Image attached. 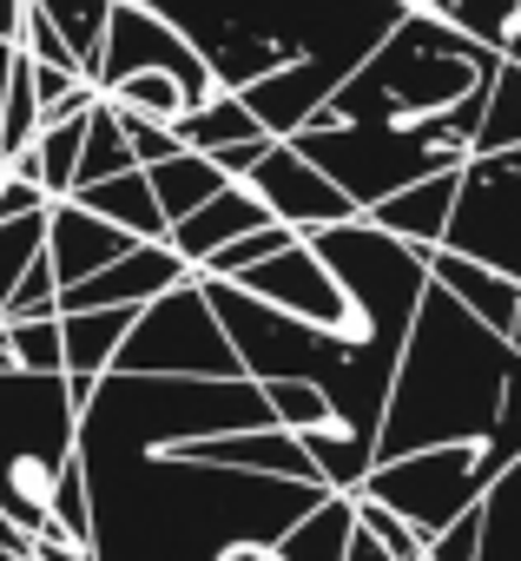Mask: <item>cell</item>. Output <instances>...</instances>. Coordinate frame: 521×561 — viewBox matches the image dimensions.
<instances>
[{"mask_svg": "<svg viewBox=\"0 0 521 561\" xmlns=\"http://www.w3.org/2000/svg\"><path fill=\"white\" fill-rule=\"evenodd\" d=\"M80 462L93 489V561H218L231 541L271 548L324 489L198 462L80 416Z\"/></svg>", "mask_w": 521, "mask_h": 561, "instance_id": "obj_1", "label": "cell"}, {"mask_svg": "<svg viewBox=\"0 0 521 561\" xmlns=\"http://www.w3.org/2000/svg\"><path fill=\"white\" fill-rule=\"evenodd\" d=\"M508 364H514L508 337H495L429 277L377 416V456H403L429 443H482L501 410Z\"/></svg>", "mask_w": 521, "mask_h": 561, "instance_id": "obj_2", "label": "cell"}, {"mask_svg": "<svg viewBox=\"0 0 521 561\" xmlns=\"http://www.w3.org/2000/svg\"><path fill=\"white\" fill-rule=\"evenodd\" d=\"M80 443L67 370H0V508L27 535L47 522V482Z\"/></svg>", "mask_w": 521, "mask_h": 561, "instance_id": "obj_3", "label": "cell"}, {"mask_svg": "<svg viewBox=\"0 0 521 561\" xmlns=\"http://www.w3.org/2000/svg\"><path fill=\"white\" fill-rule=\"evenodd\" d=\"M113 370H126V377H244V364H238L205 285H198V271L185 285L159 291L152 305H139Z\"/></svg>", "mask_w": 521, "mask_h": 561, "instance_id": "obj_4", "label": "cell"}, {"mask_svg": "<svg viewBox=\"0 0 521 561\" xmlns=\"http://www.w3.org/2000/svg\"><path fill=\"white\" fill-rule=\"evenodd\" d=\"M482 443H429V449H403V456H377L357 495L390 502L403 522H416V535H442L462 508L482 502V469H475Z\"/></svg>", "mask_w": 521, "mask_h": 561, "instance_id": "obj_5", "label": "cell"}, {"mask_svg": "<svg viewBox=\"0 0 521 561\" xmlns=\"http://www.w3.org/2000/svg\"><path fill=\"white\" fill-rule=\"evenodd\" d=\"M244 185L265 198L271 218H285L291 231H324V225L357 218V198H350L311 152H298L291 139H271V152L244 172Z\"/></svg>", "mask_w": 521, "mask_h": 561, "instance_id": "obj_6", "label": "cell"}, {"mask_svg": "<svg viewBox=\"0 0 521 561\" xmlns=\"http://www.w3.org/2000/svg\"><path fill=\"white\" fill-rule=\"evenodd\" d=\"M192 264L165 244V238H139L132 251H119L113 264H100L80 285H60V311H93V305H152L159 291L185 285Z\"/></svg>", "mask_w": 521, "mask_h": 561, "instance_id": "obj_7", "label": "cell"}, {"mask_svg": "<svg viewBox=\"0 0 521 561\" xmlns=\"http://www.w3.org/2000/svg\"><path fill=\"white\" fill-rule=\"evenodd\" d=\"M198 462H224V469H251V476H285V482H317V462L304 449L298 430L285 423H251V430H218V436H198V443H172ZM324 489V482H317Z\"/></svg>", "mask_w": 521, "mask_h": 561, "instance_id": "obj_8", "label": "cell"}, {"mask_svg": "<svg viewBox=\"0 0 521 561\" xmlns=\"http://www.w3.org/2000/svg\"><path fill=\"white\" fill-rule=\"evenodd\" d=\"M132 244H139V238H132L126 225L100 218V211L80 205V198H54V205H47V264H54L60 285H80V277H93L100 264H113V257L132 251Z\"/></svg>", "mask_w": 521, "mask_h": 561, "instance_id": "obj_9", "label": "cell"}, {"mask_svg": "<svg viewBox=\"0 0 521 561\" xmlns=\"http://www.w3.org/2000/svg\"><path fill=\"white\" fill-rule=\"evenodd\" d=\"M257 225H271V205L257 198L244 179H224L205 205H192L185 218H172V225H165V244L198 271L218 244H231V238H244V231H257Z\"/></svg>", "mask_w": 521, "mask_h": 561, "instance_id": "obj_10", "label": "cell"}, {"mask_svg": "<svg viewBox=\"0 0 521 561\" xmlns=\"http://www.w3.org/2000/svg\"><path fill=\"white\" fill-rule=\"evenodd\" d=\"M455 185H462V165L422 172V179L396 185L390 198L363 205V218H370L377 231H390V238L416 244V251H436V244H442V231H449V211H455Z\"/></svg>", "mask_w": 521, "mask_h": 561, "instance_id": "obj_11", "label": "cell"}, {"mask_svg": "<svg viewBox=\"0 0 521 561\" xmlns=\"http://www.w3.org/2000/svg\"><path fill=\"white\" fill-rule=\"evenodd\" d=\"M422 264H429V277H436V285H442L462 311H475L495 337H508L514 305H521V277H508V271H495V264H475V257H462V251H449V244L422 251Z\"/></svg>", "mask_w": 521, "mask_h": 561, "instance_id": "obj_12", "label": "cell"}, {"mask_svg": "<svg viewBox=\"0 0 521 561\" xmlns=\"http://www.w3.org/2000/svg\"><path fill=\"white\" fill-rule=\"evenodd\" d=\"M350 535H357V502L324 489L278 541H271V561H344L350 554Z\"/></svg>", "mask_w": 521, "mask_h": 561, "instance_id": "obj_13", "label": "cell"}, {"mask_svg": "<svg viewBox=\"0 0 521 561\" xmlns=\"http://www.w3.org/2000/svg\"><path fill=\"white\" fill-rule=\"evenodd\" d=\"M139 305H93V311H60V344H67V370L106 377L126 331H132Z\"/></svg>", "mask_w": 521, "mask_h": 561, "instance_id": "obj_14", "label": "cell"}, {"mask_svg": "<svg viewBox=\"0 0 521 561\" xmlns=\"http://www.w3.org/2000/svg\"><path fill=\"white\" fill-rule=\"evenodd\" d=\"M172 133H178V146H192V152H224V146L257 139V133H271V126L244 106V93H238V87H218L211 100L185 106V113L172 119Z\"/></svg>", "mask_w": 521, "mask_h": 561, "instance_id": "obj_15", "label": "cell"}, {"mask_svg": "<svg viewBox=\"0 0 521 561\" xmlns=\"http://www.w3.org/2000/svg\"><path fill=\"white\" fill-rule=\"evenodd\" d=\"M73 198L93 205L100 218L126 225L132 238H165V211H159V198H152L146 165H126V172H113V179H93V185H80Z\"/></svg>", "mask_w": 521, "mask_h": 561, "instance_id": "obj_16", "label": "cell"}, {"mask_svg": "<svg viewBox=\"0 0 521 561\" xmlns=\"http://www.w3.org/2000/svg\"><path fill=\"white\" fill-rule=\"evenodd\" d=\"M298 436H304V449H311L324 489H337V495H357V489H363V476H370V462H377V443H370V436H357V430H344V423H311V430H298Z\"/></svg>", "mask_w": 521, "mask_h": 561, "instance_id": "obj_17", "label": "cell"}, {"mask_svg": "<svg viewBox=\"0 0 521 561\" xmlns=\"http://www.w3.org/2000/svg\"><path fill=\"white\" fill-rule=\"evenodd\" d=\"M146 179H152V198H159V211H165V225L172 218H185L192 205H205L218 185H224V172H218V159L211 152H192V146H178L172 159H159V165H146Z\"/></svg>", "mask_w": 521, "mask_h": 561, "instance_id": "obj_18", "label": "cell"}, {"mask_svg": "<svg viewBox=\"0 0 521 561\" xmlns=\"http://www.w3.org/2000/svg\"><path fill=\"white\" fill-rule=\"evenodd\" d=\"M475 561H521V456L482 489V548Z\"/></svg>", "mask_w": 521, "mask_h": 561, "instance_id": "obj_19", "label": "cell"}, {"mask_svg": "<svg viewBox=\"0 0 521 561\" xmlns=\"http://www.w3.org/2000/svg\"><path fill=\"white\" fill-rule=\"evenodd\" d=\"M113 106H126V113H146V119H178L185 106H192V93H185V80L178 73H165V67H139V73H119V80H106L100 87Z\"/></svg>", "mask_w": 521, "mask_h": 561, "instance_id": "obj_20", "label": "cell"}, {"mask_svg": "<svg viewBox=\"0 0 521 561\" xmlns=\"http://www.w3.org/2000/svg\"><path fill=\"white\" fill-rule=\"evenodd\" d=\"M126 165H139V159H132V146H126V126H119L113 100L100 93V106L86 113V146H80L73 192H80V185H93V179H113V172H126ZM73 192H67V198H73Z\"/></svg>", "mask_w": 521, "mask_h": 561, "instance_id": "obj_21", "label": "cell"}, {"mask_svg": "<svg viewBox=\"0 0 521 561\" xmlns=\"http://www.w3.org/2000/svg\"><path fill=\"white\" fill-rule=\"evenodd\" d=\"M47 528H60L73 548H86L93 541V489H86V462H80V443H73V456L54 469V482H47Z\"/></svg>", "mask_w": 521, "mask_h": 561, "instance_id": "obj_22", "label": "cell"}, {"mask_svg": "<svg viewBox=\"0 0 521 561\" xmlns=\"http://www.w3.org/2000/svg\"><path fill=\"white\" fill-rule=\"evenodd\" d=\"M47 21L67 34V47L80 54V73L93 80L100 73V41H106V14H113V0H40Z\"/></svg>", "mask_w": 521, "mask_h": 561, "instance_id": "obj_23", "label": "cell"}, {"mask_svg": "<svg viewBox=\"0 0 521 561\" xmlns=\"http://www.w3.org/2000/svg\"><path fill=\"white\" fill-rule=\"evenodd\" d=\"M514 456H521V357L508 364V390H501V410H495V423H488V436H482V456H475L482 482H495V476H501Z\"/></svg>", "mask_w": 521, "mask_h": 561, "instance_id": "obj_24", "label": "cell"}, {"mask_svg": "<svg viewBox=\"0 0 521 561\" xmlns=\"http://www.w3.org/2000/svg\"><path fill=\"white\" fill-rule=\"evenodd\" d=\"M47 251V205L40 211H14L0 218V305H8V291L21 285V271Z\"/></svg>", "mask_w": 521, "mask_h": 561, "instance_id": "obj_25", "label": "cell"}, {"mask_svg": "<svg viewBox=\"0 0 521 561\" xmlns=\"http://www.w3.org/2000/svg\"><path fill=\"white\" fill-rule=\"evenodd\" d=\"M8 331V351L21 370H67V344H60V311L47 318H0Z\"/></svg>", "mask_w": 521, "mask_h": 561, "instance_id": "obj_26", "label": "cell"}, {"mask_svg": "<svg viewBox=\"0 0 521 561\" xmlns=\"http://www.w3.org/2000/svg\"><path fill=\"white\" fill-rule=\"evenodd\" d=\"M291 238H304V231H291L285 218H271V225H257V231H244V238L218 244V251L198 264V277H238V271H251V264H265L271 251H285Z\"/></svg>", "mask_w": 521, "mask_h": 561, "instance_id": "obj_27", "label": "cell"}, {"mask_svg": "<svg viewBox=\"0 0 521 561\" xmlns=\"http://www.w3.org/2000/svg\"><path fill=\"white\" fill-rule=\"evenodd\" d=\"M265 403L285 430H311V423H331V397L304 377H265Z\"/></svg>", "mask_w": 521, "mask_h": 561, "instance_id": "obj_28", "label": "cell"}, {"mask_svg": "<svg viewBox=\"0 0 521 561\" xmlns=\"http://www.w3.org/2000/svg\"><path fill=\"white\" fill-rule=\"evenodd\" d=\"M350 502H357V522L390 548V561H422V548H429V541L416 535V522H403V515H396L390 502H377V495H350Z\"/></svg>", "mask_w": 521, "mask_h": 561, "instance_id": "obj_29", "label": "cell"}, {"mask_svg": "<svg viewBox=\"0 0 521 561\" xmlns=\"http://www.w3.org/2000/svg\"><path fill=\"white\" fill-rule=\"evenodd\" d=\"M47 311H60V277H54V264H47V251L21 271V285L8 291V305H0V318H47Z\"/></svg>", "mask_w": 521, "mask_h": 561, "instance_id": "obj_30", "label": "cell"}, {"mask_svg": "<svg viewBox=\"0 0 521 561\" xmlns=\"http://www.w3.org/2000/svg\"><path fill=\"white\" fill-rule=\"evenodd\" d=\"M113 113H119L126 146H132V159H139V165H159V159H172V152H178V133H172L165 119H146V113H126V106H113Z\"/></svg>", "mask_w": 521, "mask_h": 561, "instance_id": "obj_31", "label": "cell"}, {"mask_svg": "<svg viewBox=\"0 0 521 561\" xmlns=\"http://www.w3.org/2000/svg\"><path fill=\"white\" fill-rule=\"evenodd\" d=\"M475 548H482V502L462 508L442 535H429V561H475Z\"/></svg>", "mask_w": 521, "mask_h": 561, "instance_id": "obj_32", "label": "cell"}, {"mask_svg": "<svg viewBox=\"0 0 521 561\" xmlns=\"http://www.w3.org/2000/svg\"><path fill=\"white\" fill-rule=\"evenodd\" d=\"M34 561H93V554H86V548H73L60 528H47V522H40V528H34Z\"/></svg>", "mask_w": 521, "mask_h": 561, "instance_id": "obj_33", "label": "cell"}, {"mask_svg": "<svg viewBox=\"0 0 521 561\" xmlns=\"http://www.w3.org/2000/svg\"><path fill=\"white\" fill-rule=\"evenodd\" d=\"M344 561H390V548H383V541L357 522V535H350V554H344Z\"/></svg>", "mask_w": 521, "mask_h": 561, "instance_id": "obj_34", "label": "cell"}, {"mask_svg": "<svg viewBox=\"0 0 521 561\" xmlns=\"http://www.w3.org/2000/svg\"><path fill=\"white\" fill-rule=\"evenodd\" d=\"M495 54H501V60H508V67H521V14H514V27H508V34H501V47H495Z\"/></svg>", "mask_w": 521, "mask_h": 561, "instance_id": "obj_35", "label": "cell"}, {"mask_svg": "<svg viewBox=\"0 0 521 561\" xmlns=\"http://www.w3.org/2000/svg\"><path fill=\"white\" fill-rule=\"evenodd\" d=\"M265 554H271V548H257V541H231L218 561H265Z\"/></svg>", "mask_w": 521, "mask_h": 561, "instance_id": "obj_36", "label": "cell"}, {"mask_svg": "<svg viewBox=\"0 0 521 561\" xmlns=\"http://www.w3.org/2000/svg\"><path fill=\"white\" fill-rule=\"evenodd\" d=\"M8 67H14V41H0V106H8Z\"/></svg>", "mask_w": 521, "mask_h": 561, "instance_id": "obj_37", "label": "cell"}, {"mask_svg": "<svg viewBox=\"0 0 521 561\" xmlns=\"http://www.w3.org/2000/svg\"><path fill=\"white\" fill-rule=\"evenodd\" d=\"M508 351L521 357V305H514V324H508Z\"/></svg>", "mask_w": 521, "mask_h": 561, "instance_id": "obj_38", "label": "cell"}, {"mask_svg": "<svg viewBox=\"0 0 521 561\" xmlns=\"http://www.w3.org/2000/svg\"><path fill=\"white\" fill-rule=\"evenodd\" d=\"M0 561H34V554H14V548H0Z\"/></svg>", "mask_w": 521, "mask_h": 561, "instance_id": "obj_39", "label": "cell"}, {"mask_svg": "<svg viewBox=\"0 0 521 561\" xmlns=\"http://www.w3.org/2000/svg\"><path fill=\"white\" fill-rule=\"evenodd\" d=\"M422 561H429V548H422Z\"/></svg>", "mask_w": 521, "mask_h": 561, "instance_id": "obj_40", "label": "cell"}, {"mask_svg": "<svg viewBox=\"0 0 521 561\" xmlns=\"http://www.w3.org/2000/svg\"><path fill=\"white\" fill-rule=\"evenodd\" d=\"M265 561H271V554H265Z\"/></svg>", "mask_w": 521, "mask_h": 561, "instance_id": "obj_41", "label": "cell"}]
</instances>
